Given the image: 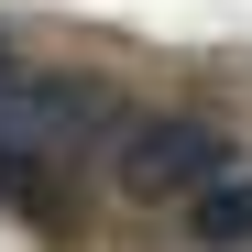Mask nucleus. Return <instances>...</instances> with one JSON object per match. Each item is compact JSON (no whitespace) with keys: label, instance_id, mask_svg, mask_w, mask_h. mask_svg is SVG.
<instances>
[{"label":"nucleus","instance_id":"nucleus-5","mask_svg":"<svg viewBox=\"0 0 252 252\" xmlns=\"http://www.w3.org/2000/svg\"><path fill=\"white\" fill-rule=\"evenodd\" d=\"M0 88H11V33H0Z\"/></svg>","mask_w":252,"mask_h":252},{"label":"nucleus","instance_id":"nucleus-2","mask_svg":"<svg viewBox=\"0 0 252 252\" xmlns=\"http://www.w3.org/2000/svg\"><path fill=\"white\" fill-rule=\"evenodd\" d=\"M0 143H11V154L121 143V99L99 88V77H11V88H0Z\"/></svg>","mask_w":252,"mask_h":252},{"label":"nucleus","instance_id":"nucleus-3","mask_svg":"<svg viewBox=\"0 0 252 252\" xmlns=\"http://www.w3.org/2000/svg\"><path fill=\"white\" fill-rule=\"evenodd\" d=\"M187 241H208V252H241L252 241V176H220L197 208H187Z\"/></svg>","mask_w":252,"mask_h":252},{"label":"nucleus","instance_id":"nucleus-1","mask_svg":"<svg viewBox=\"0 0 252 252\" xmlns=\"http://www.w3.org/2000/svg\"><path fill=\"white\" fill-rule=\"evenodd\" d=\"M220 176H241L230 164V132L220 121H187V110H154V121H132V132L110 143V187L132 197V208H197Z\"/></svg>","mask_w":252,"mask_h":252},{"label":"nucleus","instance_id":"nucleus-4","mask_svg":"<svg viewBox=\"0 0 252 252\" xmlns=\"http://www.w3.org/2000/svg\"><path fill=\"white\" fill-rule=\"evenodd\" d=\"M0 208H11V220L22 230H66V197H44V164H33V154H11V143H0Z\"/></svg>","mask_w":252,"mask_h":252}]
</instances>
